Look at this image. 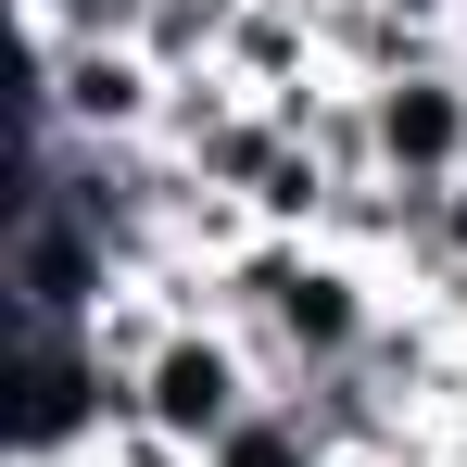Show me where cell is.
<instances>
[{"label":"cell","instance_id":"obj_1","mask_svg":"<svg viewBox=\"0 0 467 467\" xmlns=\"http://www.w3.org/2000/svg\"><path fill=\"white\" fill-rule=\"evenodd\" d=\"M391 304H404V278L367 265V253H341V240H240L228 265H215V316L265 354L278 391L367 367L379 328H391Z\"/></svg>","mask_w":467,"mask_h":467},{"label":"cell","instance_id":"obj_2","mask_svg":"<svg viewBox=\"0 0 467 467\" xmlns=\"http://www.w3.org/2000/svg\"><path fill=\"white\" fill-rule=\"evenodd\" d=\"M164 77L140 38H26V88H13V114H38L51 140H88V152H140L164 140Z\"/></svg>","mask_w":467,"mask_h":467},{"label":"cell","instance_id":"obj_3","mask_svg":"<svg viewBox=\"0 0 467 467\" xmlns=\"http://www.w3.org/2000/svg\"><path fill=\"white\" fill-rule=\"evenodd\" d=\"M127 391H140V430H152V442H177V455L202 467V455H215V442H228V430H240L278 379H265V354L240 341L228 316H177L152 354L127 367Z\"/></svg>","mask_w":467,"mask_h":467},{"label":"cell","instance_id":"obj_4","mask_svg":"<svg viewBox=\"0 0 467 467\" xmlns=\"http://www.w3.org/2000/svg\"><path fill=\"white\" fill-rule=\"evenodd\" d=\"M114 291H127V265H114V253H101L64 202H38V215H13V228H0V328L88 341Z\"/></svg>","mask_w":467,"mask_h":467},{"label":"cell","instance_id":"obj_5","mask_svg":"<svg viewBox=\"0 0 467 467\" xmlns=\"http://www.w3.org/2000/svg\"><path fill=\"white\" fill-rule=\"evenodd\" d=\"M367 152H379V177H404V190H455L467 177V64L455 51L367 88Z\"/></svg>","mask_w":467,"mask_h":467},{"label":"cell","instance_id":"obj_6","mask_svg":"<svg viewBox=\"0 0 467 467\" xmlns=\"http://www.w3.org/2000/svg\"><path fill=\"white\" fill-rule=\"evenodd\" d=\"M430 467H467V404L442 417V430H430Z\"/></svg>","mask_w":467,"mask_h":467},{"label":"cell","instance_id":"obj_7","mask_svg":"<svg viewBox=\"0 0 467 467\" xmlns=\"http://www.w3.org/2000/svg\"><path fill=\"white\" fill-rule=\"evenodd\" d=\"M455 64H467V13H455Z\"/></svg>","mask_w":467,"mask_h":467}]
</instances>
